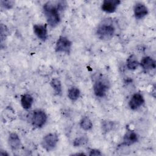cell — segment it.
<instances>
[{"label": "cell", "mask_w": 156, "mask_h": 156, "mask_svg": "<svg viewBox=\"0 0 156 156\" xmlns=\"http://www.w3.org/2000/svg\"><path fill=\"white\" fill-rule=\"evenodd\" d=\"M65 5L63 1L57 2V4H55L53 2L48 1L43 5V13L48 24L51 27H55L59 24L60 16L58 12L63 9Z\"/></svg>", "instance_id": "obj_1"}, {"label": "cell", "mask_w": 156, "mask_h": 156, "mask_svg": "<svg viewBox=\"0 0 156 156\" xmlns=\"http://www.w3.org/2000/svg\"><path fill=\"white\" fill-rule=\"evenodd\" d=\"M115 32L114 25L110 22L104 21L98 26L96 29V35L99 39L107 41L113 38Z\"/></svg>", "instance_id": "obj_2"}, {"label": "cell", "mask_w": 156, "mask_h": 156, "mask_svg": "<svg viewBox=\"0 0 156 156\" xmlns=\"http://www.w3.org/2000/svg\"><path fill=\"white\" fill-rule=\"evenodd\" d=\"M58 142V136L56 133H50L43 136L41 144L47 152L53 150Z\"/></svg>", "instance_id": "obj_3"}, {"label": "cell", "mask_w": 156, "mask_h": 156, "mask_svg": "<svg viewBox=\"0 0 156 156\" xmlns=\"http://www.w3.org/2000/svg\"><path fill=\"white\" fill-rule=\"evenodd\" d=\"M109 82L107 79L100 77L96 80L93 85V91L94 94L99 98L105 96L109 89Z\"/></svg>", "instance_id": "obj_4"}, {"label": "cell", "mask_w": 156, "mask_h": 156, "mask_svg": "<svg viewBox=\"0 0 156 156\" xmlns=\"http://www.w3.org/2000/svg\"><path fill=\"white\" fill-rule=\"evenodd\" d=\"M47 121L46 113L41 110H35L33 112L31 116V122L36 128L42 127Z\"/></svg>", "instance_id": "obj_5"}, {"label": "cell", "mask_w": 156, "mask_h": 156, "mask_svg": "<svg viewBox=\"0 0 156 156\" xmlns=\"http://www.w3.org/2000/svg\"><path fill=\"white\" fill-rule=\"evenodd\" d=\"M71 46L72 42L68 38L60 36L56 42L55 50L57 52L69 54L71 49Z\"/></svg>", "instance_id": "obj_6"}, {"label": "cell", "mask_w": 156, "mask_h": 156, "mask_svg": "<svg viewBox=\"0 0 156 156\" xmlns=\"http://www.w3.org/2000/svg\"><path fill=\"white\" fill-rule=\"evenodd\" d=\"M34 32L35 35L42 41L46 40L48 38V31L46 24H35L33 26Z\"/></svg>", "instance_id": "obj_7"}, {"label": "cell", "mask_w": 156, "mask_h": 156, "mask_svg": "<svg viewBox=\"0 0 156 156\" xmlns=\"http://www.w3.org/2000/svg\"><path fill=\"white\" fill-rule=\"evenodd\" d=\"M120 3L121 1L119 0H104L102 2L101 9L105 12L113 13Z\"/></svg>", "instance_id": "obj_8"}, {"label": "cell", "mask_w": 156, "mask_h": 156, "mask_svg": "<svg viewBox=\"0 0 156 156\" xmlns=\"http://www.w3.org/2000/svg\"><path fill=\"white\" fill-rule=\"evenodd\" d=\"M144 103V99L143 96L140 93L134 94L129 102V105L130 109L136 110L140 107Z\"/></svg>", "instance_id": "obj_9"}, {"label": "cell", "mask_w": 156, "mask_h": 156, "mask_svg": "<svg viewBox=\"0 0 156 156\" xmlns=\"http://www.w3.org/2000/svg\"><path fill=\"white\" fill-rule=\"evenodd\" d=\"M133 12L136 19L140 20L147 15L148 9L144 4L141 2H137L134 6Z\"/></svg>", "instance_id": "obj_10"}, {"label": "cell", "mask_w": 156, "mask_h": 156, "mask_svg": "<svg viewBox=\"0 0 156 156\" xmlns=\"http://www.w3.org/2000/svg\"><path fill=\"white\" fill-rule=\"evenodd\" d=\"M138 141V136L137 133L133 131L129 130L124 135L121 145L129 146L134 144Z\"/></svg>", "instance_id": "obj_11"}, {"label": "cell", "mask_w": 156, "mask_h": 156, "mask_svg": "<svg viewBox=\"0 0 156 156\" xmlns=\"http://www.w3.org/2000/svg\"><path fill=\"white\" fill-rule=\"evenodd\" d=\"M140 64L142 68L146 71H149L154 69L156 66L155 60L152 57L149 56L143 57L141 60Z\"/></svg>", "instance_id": "obj_12"}, {"label": "cell", "mask_w": 156, "mask_h": 156, "mask_svg": "<svg viewBox=\"0 0 156 156\" xmlns=\"http://www.w3.org/2000/svg\"><path fill=\"white\" fill-rule=\"evenodd\" d=\"M8 143L10 148L13 151H16L20 149L21 143L19 136L16 133H11L8 138Z\"/></svg>", "instance_id": "obj_13"}, {"label": "cell", "mask_w": 156, "mask_h": 156, "mask_svg": "<svg viewBox=\"0 0 156 156\" xmlns=\"http://www.w3.org/2000/svg\"><path fill=\"white\" fill-rule=\"evenodd\" d=\"M33 101L34 99L32 96L29 94H24L21 96V104L22 107L26 110H28L31 108Z\"/></svg>", "instance_id": "obj_14"}, {"label": "cell", "mask_w": 156, "mask_h": 156, "mask_svg": "<svg viewBox=\"0 0 156 156\" xmlns=\"http://www.w3.org/2000/svg\"><path fill=\"white\" fill-rule=\"evenodd\" d=\"M50 85L51 87L53 88L55 93L57 95H61L62 93V83L60 80L57 78H54L50 82Z\"/></svg>", "instance_id": "obj_15"}, {"label": "cell", "mask_w": 156, "mask_h": 156, "mask_svg": "<svg viewBox=\"0 0 156 156\" xmlns=\"http://www.w3.org/2000/svg\"><path fill=\"white\" fill-rule=\"evenodd\" d=\"M140 65L137 58L133 54L130 55L127 60V67L130 70L135 69Z\"/></svg>", "instance_id": "obj_16"}, {"label": "cell", "mask_w": 156, "mask_h": 156, "mask_svg": "<svg viewBox=\"0 0 156 156\" xmlns=\"http://www.w3.org/2000/svg\"><path fill=\"white\" fill-rule=\"evenodd\" d=\"M80 96V91L77 87H73L68 91V96L72 101H75L79 99Z\"/></svg>", "instance_id": "obj_17"}, {"label": "cell", "mask_w": 156, "mask_h": 156, "mask_svg": "<svg viewBox=\"0 0 156 156\" xmlns=\"http://www.w3.org/2000/svg\"><path fill=\"white\" fill-rule=\"evenodd\" d=\"M80 126L83 130L88 131L92 129L93 123L88 117L84 116L81 119L80 121Z\"/></svg>", "instance_id": "obj_18"}, {"label": "cell", "mask_w": 156, "mask_h": 156, "mask_svg": "<svg viewBox=\"0 0 156 156\" xmlns=\"http://www.w3.org/2000/svg\"><path fill=\"white\" fill-rule=\"evenodd\" d=\"M115 123L112 121L105 120L102 121L101 122L102 129L105 133L109 132L111 130H112L115 127Z\"/></svg>", "instance_id": "obj_19"}, {"label": "cell", "mask_w": 156, "mask_h": 156, "mask_svg": "<svg viewBox=\"0 0 156 156\" xmlns=\"http://www.w3.org/2000/svg\"><path fill=\"white\" fill-rule=\"evenodd\" d=\"M88 139L86 135L77 137L73 141V146L75 147L81 146L87 143L88 142Z\"/></svg>", "instance_id": "obj_20"}, {"label": "cell", "mask_w": 156, "mask_h": 156, "mask_svg": "<svg viewBox=\"0 0 156 156\" xmlns=\"http://www.w3.org/2000/svg\"><path fill=\"white\" fill-rule=\"evenodd\" d=\"M1 44H2L3 41L6 38V37L7 35V29L6 28V26H4L3 24H1Z\"/></svg>", "instance_id": "obj_21"}, {"label": "cell", "mask_w": 156, "mask_h": 156, "mask_svg": "<svg viewBox=\"0 0 156 156\" xmlns=\"http://www.w3.org/2000/svg\"><path fill=\"white\" fill-rule=\"evenodd\" d=\"M1 6L5 9H10L13 7L15 2L13 1H1Z\"/></svg>", "instance_id": "obj_22"}, {"label": "cell", "mask_w": 156, "mask_h": 156, "mask_svg": "<svg viewBox=\"0 0 156 156\" xmlns=\"http://www.w3.org/2000/svg\"><path fill=\"white\" fill-rule=\"evenodd\" d=\"M90 156L92 155H101L102 153L101 152V151L98 149H91L90 150V153L88 154Z\"/></svg>", "instance_id": "obj_23"}, {"label": "cell", "mask_w": 156, "mask_h": 156, "mask_svg": "<svg viewBox=\"0 0 156 156\" xmlns=\"http://www.w3.org/2000/svg\"><path fill=\"white\" fill-rule=\"evenodd\" d=\"M73 155H85L83 153H77V154H73Z\"/></svg>", "instance_id": "obj_24"}]
</instances>
